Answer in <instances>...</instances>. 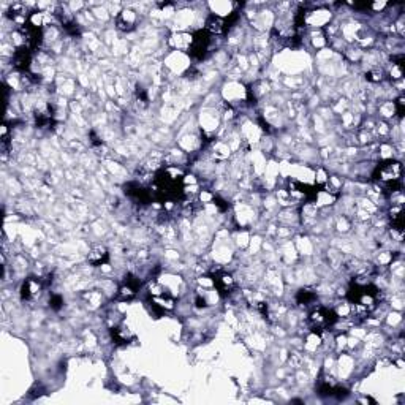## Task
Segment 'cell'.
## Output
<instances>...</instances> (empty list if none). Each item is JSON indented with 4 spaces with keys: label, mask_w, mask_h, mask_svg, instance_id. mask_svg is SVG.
Returning <instances> with one entry per match:
<instances>
[{
    "label": "cell",
    "mask_w": 405,
    "mask_h": 405,
    "mask_svg": "<svg viewBox=\"0 0 405 405\" xmlns=\"http://www.w3.org/2000/svg\"><path fill=\"white\" fill-rule=\"evenodd\" d=\"M400 176H402V166L399 162L386 160L380 163L375 169L374 177L383 184L389 192H397L400 189Z\"/></svg>",
    "instance_id": "cell-1"
},
{
    "label": "cell",
    "mask_w": 405,
    "mask_h": 405,
    "mask_svg": "<svg viewBox=\"0 0 405 405\" xmlns=\"http://www.w3.org/2000/svg\"><path fill=\"white\" fill-rule=\"evenodd\" d=\"M337 312L333 310V309H328V307H317L310 312V317H309V323H310V328L315 331V333H321L324 329L331 328V326L337 321Z\"/></svg>",
    "instance_id": "cell-2"
},
{
    "label": "cell",
    "mask_w": 405,
    "mask_h": 405,
    "mask_svg": "<svg viewBox=\"0 0 405 405\" xmlns=\"http://www.w3.org/2000/svg\"><path fill=\"white\" fill-rule=\"evenodd\" d=\"M207 46H209V33L206 30H198L197 33L192 35V42H190L189 51H190V54L193 57L201 59L206 54Z\"/></svg>",
    "instance_id": "cell-3"
},
{
    "label": "cell",
    "mask_w": 405,
    "mask_h": 405,
    "mask_svg": "<svg viewBox=\"0 0 405 405\" xmlns=\"http://www.w3.org/2000/svg\"><path fill=\"white\" fill-rule=\"evenodd\" d=\"M138 290H139V280L133 276H128V279L119 288V294H117V298H119L121 301H130V299H133L136 296Z\"/></svg>",
    "instance_id": "cell-4"
},
{
    "label": "cell",
    "mask_w": 405,
    "mask_h": 405,
    "mask_svg": "<svg viewBox=\"0 0 405 405\" xmlns=\"http://www.w3.org/2000/svg\"><path fill=\"white\" fill-rule=\"evenodd\" d=\"M42 288H43L42 280L35 279V277H30V279H27L22 283L21 296H22V299H33V298H36L38 294H40Z\"/></svg>",
    "instance_id": "cell-5"
},
{
    "label": "cell",
    "mask_w": 405,
    "mask_h": 405,
    "mask_svg": "<svg viewBox=\"0 0 405 405\" xmlns=\"http://www.w3.org/2000/svg\"><path fill=\"white\" fill-rule=\"evenodd\" d=\"M214 285H215V288L218 290L220 294H228L234 288V280H233V277L230 276V274L222 272V274H217V276H215Z\"/></svg>",
    "instance_id": "cell-6"
},
{
    "label": "cell",
    "mask_w": 405,
    "mask_h": 405,
    "mask_svg": "<svg viewBox=\"0 0 405 405\" xmlns=\"http://www.w3.org/2000/svg\"><path fill=\"white\" fill-rule=\"evenodd\" d=\"M13 63H15V67L18 70H27L30 63V48L29 46L18 48L15 52V57H13Z\"/></svg>",
    "instance_id": "cell-7"
},
{
    "label": "cell",
    "mask_w": 405,
    "mask_h": 405,
    "mask_svg": "<svg viewBox=\"0 0 405 405\" xmlns=\"http://www.w3.org/2000/svg\"><path fill=\"white\" fill-rule=\"evenodd\" d=\"M87 260H89V263H90V265L100 266V265L106 263V261H108V250L104 249V247H101V245H100V247H95V249L90 250Z\"/></svg>",
    "instance_id": "cell-8"
},
{
    "label": "cell",
    "mask_w": 405,
    "mask_h": 405,
    "mask_svg": "<svg viewBox=\"0 0 405 405\" xmlns=\"http://www.w3.org/2000/svg\"><path fill=\"white\" fill-rule=\"evenodd\" d=\"M113 339L116 344H130L135 339L133 333L130 331L128 328H124V326H117V328L113 329Z\"/></svg>",
    "instance_id": "cell-9"
},
{
    "label": "cell",
    "mask_w": 405,
    "mask_h": 405,
    "mask_svg": "<svg viewBox=\"0 0 405 405\" xmlns=\"http://www.w3.org/2000/svg\"><path fill=\"white\" fill-rule=\"evenodd\" d=\"M227 27H225V21L218 18V16H211L207 21H206V32L207 33H220L224 32Z\"/></svg>",
    "instance_id": "cell-10"
},
{
    "label": "cell",
    "mask_w": 405,
    "mask_h": 405,
    "mask_svg": "<svg viewBox=\"0 0 405 405\" xmlns=\"http://www.w3.org/2000/svg\"><path fill=\"white\" fill-rule=\"evenodd\" d=\"M135 19H136L135 18V13L127 10V11H122L121 13L119 19H117V24H119L121 29H132L133 24H135Z\"/></svg>",
    "instance_id": "cell-11"
},
{
    "label": "cell",
    "mask_w": 405,
    "mask_h": 405,
    "mask_svg": "<svg viewBox=\"0 0 405 405\" xmlns=\"http://www.w3.org/2000/svg\"><path fill=\"white\" fill-rule=\"evenodd\" d=\"M317 299V293L310 290H301L298 293V303L303 306H309Z\"/></svg>",
    "instance_id": "cell-12"
},
{
    "label": "cell",
    "mask_w": 405,
    "mask_h": 405,
    "mask_svg": "<svg viewBox=\"0 0 405 405\" xmlns=\"http://www.w3.org/2000/svg\"><path fill=\"white\" fill-rule=\"evenodd\" d=\"M367 80H369V81H374V83L382 81V71H371V73L367 75Z\"/></svg>",
    "instance_id": "cell-13"
},
{
    "label": "cell",
    "mask_w": 405,
    "mask_h": 405,
    "mask_svg": "<svg viewBox=\"0 0 405 405\" xmlns=\"http://www.w3.org/2000/svg\"><path fill=\"white\" fill-rule=\"evenodd\" d=\"M60 304H62L60 296H54V298L51 299V307H52V309H56V310H57V309L60 307Z\"/></svg>",
    "instance_id": "cell-14"
}]
</instances>
